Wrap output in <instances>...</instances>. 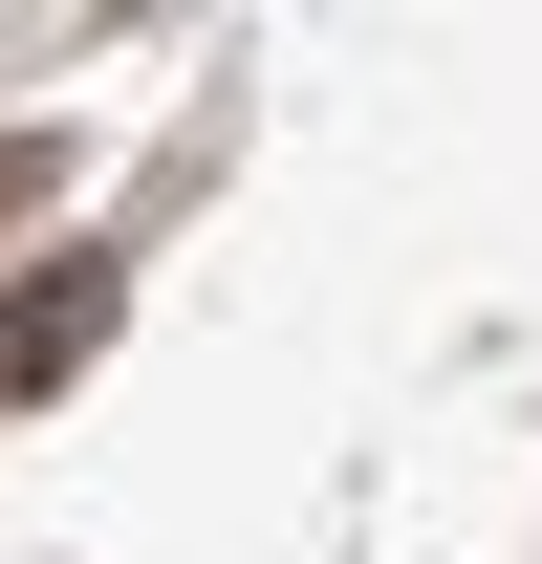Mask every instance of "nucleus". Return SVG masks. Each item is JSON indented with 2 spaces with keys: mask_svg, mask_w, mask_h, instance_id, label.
Segmentation results:
<instances>
[{
  "mask_svg": "<svg viewBox=\"0 0 542 564\" xmlns=\"http://www.w3.org/2000/svg\"><path fill=\"white\" fill-rule=\"evenodd\" d=\"M87 348H109V282H87V261H66V282H22V304H0V391H66Z\"/></svg>",
  "mask_w": 542,
  "mask_h": 564,
  "instance_id": "1",
  "label": "nucleus"
},
{
  "mask_svg": "<svg viewBox=\"0 0 542 564\" xmlns=\"http://www.w3.org/2000/svg\"><path fill=\"white\" fill-rule=\"evenodd\" d=\"M0 217H44V152H0Z\"/></svg>",
  "mask_w": 542,
  "mask_h": 564,
  "instance_id": "2",
  "label": "nucleus"
}]
</instances>
